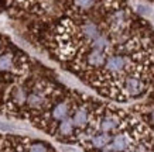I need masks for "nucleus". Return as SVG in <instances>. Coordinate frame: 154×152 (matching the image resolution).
<instances>
[{
	"mask_svg": "<svg viewBox=\"0 0 154 152\" xmlns=\"http://www.w3.org/2000/svg\"><path fill=\"white\" fill-rule=\"evenodd\" d=\"M150 118H151V121H153V123H154V110L151 111V114H150Z\"/></svg>",
	"mask_w": 154,
	"mask_h": 152,
	"instance_id": "5",
	"label": "nucleus"
},
{
	"mask_svg": "<svg viewBox=\"0 0 154 152\" xmlns=\"http://www.w3.org/2000/svg\"><path fill=\"white\" fill-rule=\"evenodd\" d=\"M0 130H3V131H11L13 128L7 124H2V123H0Z\"/></svg>",
	"mask_w": 154,
	"mask_h": 152,
	"instance_id": "4",
	"label": "nucleus"
},
{
	"mask_svg": "<svg viewBox=\"0 0 154 152\" xmlns=\"http://www.w3.org/2000/svg\"><path fill=\"white\" fill-rule=\"evenodd\" d=\"M51 0H0V3L9 7H16V9L24 10H35L41 13L44 7L50 3Z\"/></svg>",
	"mask_w": 154,
	"mask_h": 152,
	"instance_id": "1",
	"label": "nucleus"
},
{
	"mask_svg": "<svg viewBox=\"0 0 154 152\" xmlns=\"http://www.w3.org/2000/svg\"><path fill=\"white\" fill-rule=\"evenodd\" d=\"M103 152H115V151H112V149H107V148H106V149H105Z\"/></svg>",
	"mask_w": 154,
	"mask_h": 152,
	"instance_id": "6",
	"label": "nucleus"
},
{
	"mask_svg": "<svg viewBox=\"0 0 154 152\" xmlns=\"http://www.w3.org/2000/svg\"><path fill=\"white\" fill-rule=\"evenodd\" d=\"M129 145H130L129 137H127L126 134L122 133V134H117V135L113 137L110 144L107 145V149H112V151H115V152H123L129 148Z\"/></svg>",
	"mask_w": 154,
	"mask_h": 152,
	"instance_id": "2",
	"label": "nucleus"
},
{
	"mask_svg": "<svg viewBox=\"0 0 154 152\" xmlns=\"http://www.w3.org/2000/svg\"><path fill=\"white\" fill-rule=\"evenodd\" d=\"M112 141V137L106 133H99L91 137V145L94 148H105Z\"/></svg>",
	"mask_w": 154,
	"mask_h": 152,
	"instance_id": "3",
	"label": "nucleus"
},
{
	"mask_svg": "<svg viewBox=\"0 0 154 152\" xmlns=\"http://www.w3.org/2000/svg\"><path fill=\"white\" fill-rule=\"evenodd\" d=\"M149 1H151V3H154V0H149Z\"/></svg>",
	"mask_w": 154,
	"mask_h": 152,
	"instance_id": "7",
	"label": "nucleus"
}]
</instances>
